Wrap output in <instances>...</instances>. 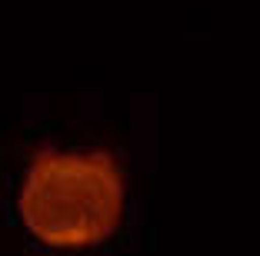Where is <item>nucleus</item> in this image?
Instances as JSON below:
<instances>
[{
    "mask_svg": "<svg viewBox=\"0 0 260 256\" xmlns=\"http://www.w3.org/2000/svg\"><path fill=\"white\" fill-rule=\"evenodd\" d=\"M123 210V176L107 150L34 153L20 187V213L40 240L84 246L110 233Z\"/></svg>",
    "mask_w": 260,
    "mask_h": 256,
    "instance_id": "obj_1",
    "label": "nucleus"
}]
</instances>
